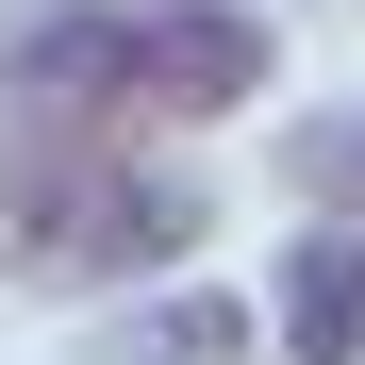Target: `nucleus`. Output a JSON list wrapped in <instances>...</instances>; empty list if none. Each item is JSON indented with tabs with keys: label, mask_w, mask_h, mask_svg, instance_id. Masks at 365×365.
<instances>
[{
	"label": "nucleus",
	"mask_w": 365,
	"mask_h": 365,
	"mask_svg": "<svg viewBox=\"0 0 365 365\" xmlns=\"http://www.w3.org/2000/svg\"><path fill=\"white\" fill-rule=\"evenodd\" d=\"M266 349H282V365H365V232H349V216H299Z\"/></svg>",
	"instance_id": "3"
},
{
	"label": "nucleus",
	"mask_w": 365,
	"mask_h": 365,
	"mask_svg": "<svg viewBox=\"0 0 365 365\" xmlns=\"http://www.w3.org/2000/svg\"><path fill=\"white\" fill-rule=\"evenodd\" d=\"M282 182H299V216H349L365 232V100L299 116V133H282Z\"/></svg>",
	"instance_id": "5"
},
{
	"label": "nucleus",
	"mask_w": 365,
	"mask_h": 365,
	"mask_svg": "<svg viewBox=\"0 0 365 365\" xmlns=\"http://www.w3.org/2000/svg\"><path fill=\"white\" fill-rule=\"evenodd\" d=\"M266 332H250V299L232 282H166V299H133V316L100 332V365H250Z\"/></svg>",
	"instance_id": "4"
},
{
	"label": "nucleus",
	"mask_w": 365,
	"mask_h": 365,
	"mask_svg": "<svg viewBox=\"0 0 365 365\" xmlns=\"http://www.w3.org/2000/svg\"><path fill=\"white\" fill-rule=\"evenodd\" d=\"M216 232V200L182 182L150 133L116 116H67V100H0V266L17 282H150Z\"/></svg>",
	"instance_id": "1"
},
{
	"label": "nucleus",
	"mask_w": 365,
	"mask_h": 365,
	"mask_svg": "<svg viewBox=\"0 0 365 365\" xmlns=\"http://www.w3.org/2000/svg\"><path fill=\"white\" fill-rule=\"evenodd\" d=\"M0 100L200 133V116L266 100V17H232V0H17L0 17Z\"/></svg>",
	"instance_id": "2"
}]
</instances>
